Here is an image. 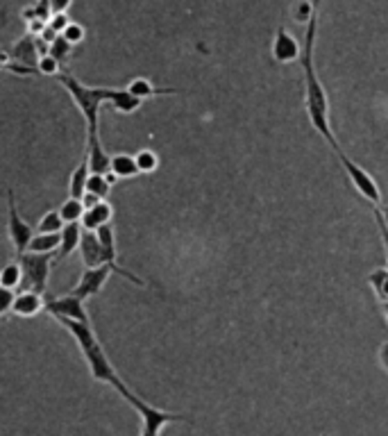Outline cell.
Here are the masks:
<instances>
[{
    "label": "cell",
    "mask_w": 388,
    "mask_h": 436,
    "mask_svg": "<svg viewBox=\"0 0 388 436\" xmlns=\"http://www.w3.org/2000/svg\"><path fill=\"white\" fill-rule=\"evenodd\" d=\"M316 34H318V11L307 23L305 46H302V55H300V66H302V73H305V107H307V116L311 120V125L316 128L318 135L330 143L332 150L336 152V150H341V145H338V139L334 137V130H332L330 98H327V91L316 73V62H313Z\"/></svg>",
    "instance_id": "obj_1"
},
{
    "label": "cell",
    "mask_w": 388,
    "mask_h": 436,
    "mask_svg": "<svg viewBox=\"0 0 388 436\" xmlns=\"http://www.w3.org/2000/svg\"><path fill=\"white\" fill-rule=\"evenodd\" d=\"M57 323L64 325L66 330H68V334L75 338L80 353H82L84 361H87V366H89L91 378L95 382L109 384L120 398H125L132 389L123 380H120V375L112 366V361H109L105 348L100 343V338L95 336L91 323H80V321H68V318H62V321H57Z\"/></svg>",
    "instance_id": "obj_2"
},
{
    "label": "cell",
    "mask_w": 388,
    "mask_h": 436,
    "mask_svg": "<svg viewBox=\"0 0 388 436\" xmlns=\"http://www.w3.org/2000/svg\"><path fill=\"white\" fill-rule=\"evenodd\" d=\"M55 80L62 84L68 91V95L75 100L80 114L84 116V123H87V135H98L100 128V105L109 103L114 89L109 87H87L84 82L78 78H73L70 73H57Z\"/></svg>",
    "instance_id": "obj_3"
},
{
    "label": "cell",
    "mask_w": 388,
    "mask_h": 436,
    "mask_svg": "<svg viewBox=\"0 0 388 436\" xmlns=\"http://www.w3.org/2000/svg\"><path fill=\"white\" fill-rule=\"evenodd\" d=\"M123 400L137 411L139 418H141V432H139V436H159L166 425H171V422H184L187 420V416H182V414H173V411H164L159 407L148 405L135 391H130Z\"/></svg>",
    "instance_id": "obj_4"
},
{
    "label": "cell",
    "mask_w": 388,
    "mask_h": 436,
    "mask_svg": "<svg viewBox=\"0 0 388 436\" xmlns=\"http://www.w3.org/2000/svg\"><path fill=\"white\" fill-rule=\"evenodd\" d=\"M338 155V162H341V168L345 171L347 180L352 182V187L357 189V193L363 198V200H368L372 207H379V204H384V198H382V189L379 185L374 182V177L366 171V168H361L359 164H355L350 157L341 150H336Z\"/></svg>",
    "instance_id": "obj_5"
},
{
    "label": "cell",
    "mask_w": 388,
    "mask_h": 436,
    "mask_svg": "<svg viewBox=\"0 0 388 436\" xmlns=\"http://www.w3.org/2000/svg\"><path fill=\"white\" fill-rule=\"evenodd\" d=\"M21 269H23V289H32L43 294L48 280H51V269H53V254H34V252H23L19 254Z\"/></svg>",
    "instance_id": "obj_6"
},
{
    "label": "cell",
    "mask_w": 388,
    "mask_h": 436,
    "mask_svg": "<svg viewBox=\"0 0 388 436\" xmlns=\"http://www.w3.org/2000/svg\"><path fill=\"white\" fill-rule=\"evenodd\" d=\"M7 234L11 241V248H14L16 257L28 250V244L34 237V229L28 221H23L19 209H16V198H14V191H7Z\"/></svg>",
    "instance_id": "obj_7"
},
{
    "label": "cell",
    "mask_w": 388,
    "mask_h": 436,
    "mask_svg": "<svg viewBox=\"0 0 388 436\" xmlns=\"http://www.w3.org/2000/svg\"><path fill=\"white\" fill-rule=\"evenodd\" d=\"M55 321H62V318H68V321H80V323H91L89 321V313L84 309V300L78 298L75 294H66V296H57V298H51L46 300V309Z\"/></svg>",
    "instance_id": "obj_8"
},
{
    "label": "cell",
    "mask_w": 388,
    "mask_h": 436,
    "mask_svg": "<svg viewBox=\"0 0 388 436\" xmlns=\"http://www.w3.org/2000/svg\"><path fill=\"white\" fill-rule=\"evenodd\" d=\"M112 273L114 271L109 269L107 264L95 266V269H84L82 275H80V282L75 284V289H73V294H75L78 298H82V300H89L93 296H98Z\"/></svg>",
    "instance_id": "obj_9"
},
{
    "label": "cell",
    "mask_w": 388,
    "mask_h": 436,
    "mask_svg": "<svg viewBox=\"0 0 388 436\" xmlns=\"http://www.w3.org/2000/svg\"><path fill=\"white\" fill-rule=\"evenodd\" d=\"M271 53L277 64H293L302 55V43L295 39V34H290L286 28H277Z\"/></svg>",
    "instance_id": "obj_10"
},
{
    "label": "cell",
    "mask_w": 388,
    "mask_h": 436,
    "mask_svg": "<svg viewBox=\"0 0 388 436\" xmlns=\"http://www.w3.org/2000/svg\"><path fill=\"white\" fill-rule=\"evenodd\" d=\"M46 309V300L43 294L32 289H23L14 296V302H11V313L19 318H34L36 313H41Z\"/></svg>",
    "instance_id": "obj_11"
},
{
    "label": "cell",
    "mask_w": 388,
    "mask_h": 436,
    "mask_svg": "<svg viewBox=\"0 0 388 436\" xmlns=\"http://www.w3.org/2000/svg\"><path fill=\"white\" fill-rule=\"evenodd\" d=\"M87 162L91 173L112 175V155L105 150L100 135H87Z\"/></svg>",
    "instance_id": "obj_12"
},
{
    "label": "cell",
    "mask_w": 388,
    "mask_h": 436,
    "mask_svg": "<svg viewBox=\"0 0 388 436\" xmlns=\"http://www.w3.org/2000/svg\"><path fill=\"white\" fill-rule=\"evenodd\" d=\"M80 257H82V264L84 269H95V266L103 264V246H100V239L95 232H89V229H84L82 232V239H80Z\"/></svg>",
    "instance_id": "obj_13"
},
{
    "label": "cell",
    "mask_w": 388,
    "mask_h": 436,
    "mask_svg": "<svg viewBox=\"0 0 388 436\" xmlns=\"http://www.w3.org/2000/svg\"><path fill=\"white\" fill-rule=\"evenodd\" d=\"M112 216H114V209L112 204H109L107 200H100L98 204H93V207H89L87 212H84L82 216V229H89V232H95L98 227L112 223Z\"/></svg>",
    "instance_id": "obj_14"
},
{
    "label": "cell",
    "mask_w": 388,
    "mask_h": 436,
    "mask_svg": "<svg viewBox=\"0 0 388 436\" xmlns=\"http://www.w3.org/2000/svg\"><path fill=\"white\" fill-rule=\"evenodd\" d=\"M82 223H66L59 232V250H57V261L66 259L68 254H73L80 248V239H82Z\"/></svg>",
    "instance_id": "obj_15"
},
{
    "label": "cell",
    "mask_w": 388,
    "mask_h": 436,
    "mask_svg": "<svg viewBox=\"0 0 388 436\" xmlns=\"http://www.w3.org/2000/svg\"><path fill=\"white\" fill-rule=\"evenodd\" d=\"M91 171H89V162H87V157L73 168L70 175H68V198H80L87 193V180H89Z\"/></svg>",
    "instance_id": "obj_16"
},
{
    "label": "cell",
    "mask_w": 388,
    "mask_h": 436,
    "mask_svg": "<svg viewBox=\"0 0 388 436\" xmlns=\"http://www.w3.org/2000/svg\"><path fill=\"white\" fill-rule=\"evenodd\" d=\"M139 171V164H137V157L135 155H125V152H118L112 155V175L118 180H132L137 177Z\"/></svg>",
    "instance_id": "obj_17"
},
{
    "label": "cell",
    "mask_w": 388,
    "mask_h": 436,
    "mask_svg": "<svg viewBox=\"0 0 388 436\" xmlns=\"http://www.w3.org/2000/svg\"><path fill=\"white\" fill-rule=\"evenodd\" d=\"M130 93H135L137 98L141 100H148V98H154V95H168V93H175V89H159V87H154V84L150 80H145V78H135L132 80L127 87H125Z\"/></svg>",
    "instance_id": "obj_18"
},
{
    "label": "cell",
    "mask_w": 388,
    "mask_h": 436,
    "mask_svg": "<svg viewBox=\"0 0 388 436\" xmlns=\"http://www.w3.org/2000/svg\"><path fill=\"white\" fill-rule=\"evenodd\" d=\"M109 105H112L120 114H132L143 105V100L137 98L135 93H130L127 89H114L112 98H109Z\"/></svg>",
    "instance_id": "obj_19"
},
{
    "label": "cell",
    "mask_w": 388,
    "mask_h": 436,
    "mask_svg": "<svg viewBox=\"0 0 388 436\" xmlns=\"http://www.w3.org/2000/svg\"><path fill=\"white\" fill-rule=\"evenodd\" d=\"M59 250V234H51V232H34L32 241L28 244L26 252H34V254H53Z\"/></svg>",
    "instance_id": "obj_20"
},
{
    "label": "cell",
    "mask_w": 388,
    "mask_h": 436,
    "mask_svg": "<svg viewBox=\"0 0 388 436\" xmlns=\"http://www.w3.org/2000/svg\"><path fill=\"white\" fill-rule=\"evenodd\" d=\"M23 284V269H21V261H9L0 269V286L16 291Z\"/></svg>",
    "instance_id": "obj_21"
},
{
    "label": "cell",
    "mask_w": 388,
    "mask_h": 436,
    "mask_svg": "<svg viewBox=\"0 0 388 436\" xmlns=\"http://www.w3.org/2000/svg\"><path fill=\"white\" fill-rule=\"evenodd\" d=\"M11 57L19 59V62L23 64H34V62H39L36 59V36H26V39H21L16 46H14V51H11Z\"/></svg>",
    "instance_id": "obj_22"
},
{
    "label": "cell",
    "mask_w": 388,
    "mask_h": 436,
    "mask_svg": "<svg viewBox=\"0 0 388 436\" xmlns=\"http://www.w3.org/2000/svg\"><path fill=\"white\" fill-rule=\"evenodd\" d=\"M112 180H114V175L91 173L87 180V193H93V196H98L100 200H107L109 191H112Z\"/></svg>",
    "instance_id": "obj_23"
},
{
    "label": "cell",
    "mask_w": 388,
    "mask_h": 436,
    "mask_svg": "<svg viewBox=\"0 0 388 436\" xmlns=\"http://www.w3.org/2000/svg\"><path fill=\"white\" fill-rule=\"evenodd\" d=\"M64 218L62 214H59V209H51V212H46L41 216V221L39 225H36V232H51V234H59L62 232V227H64Z\"/></svg>",
    "instance_id": "obj_24"
},
{
    "label": "cell",
    "mask_w": 388,
    "mask_h": 436,
    "mask_svg": "<svg viewBox=\"0 0 388 436\" xmlns=\"http://www.w3.org/2000/svg\"><path fill=\"white\" fill-rule=\"evenodd\" d=\"M84 212H87V209H84V204H82L80 198H68V200H64L62 207H59V214H62L64 223H80Z\"/></svg>",
    "instance_id": "obj_25"
},
{
    "label": "cell",
    "mask_w": 388,
    "mask_h": 436,
    "mask_svg": "<svg viewBox=\"0 0 388 436\" xmlns=\"http://www.w3.org/2000/svg\"><path fill=\"white\" fill-rule=\"evenodd\" d=\"M368 282L374 291V296H377V300L386 302L388 300V266L386 269H377V271H372L370 277H368Z\"/></svg>",
    "instance_id": "obj_26"
},
{
    "label": "cell",
    "mask_w": 388,
    "mask_h": 436,
    "mask_svg": "<svg viewBox=\"0 0 388 436\" xmlns=\"http://www.w3.org/2000/svg\"><path fill=\"white\" fill-rule=\"evenodd\" d=\"M135 157H137V164H139L141 173H154L157 166H159V157H157L152 150H141Z\"/></svg>",
    "instance_id": "obj_27"
},
{
    "label": "cell",
    "mask_w": 388,
    "mask_h": 436,
    "mask_svg": "<svg viewBox=\"0 0 388 436\" xmlns=\"http://www.w3.org/2000/svg\"><path fill=\"white\" fill-rule=\"evenodd\" d=\"M70 48H73V46H70V43H68V41L64 39L62 34H59L57 39H55V41H53L51 46H48V55H51V57H55L57 62H64V59H66V57L70 55Z\"/></svg>",
    "instance_id": "obj_28"
},
{
    "label": "cell",
    "mask_w": 388,
    "mask_h": 436,
    "mask_svg": "<svg viewBox=\"0 0 388 436\" xmlns=\"http://www.w3.org/2000/svg\"><path fill=\"white\" fill-rule=\"evenodd\" d=\"M36 71L41 73V76H57L59 73V62L55 57H51V55H41L39 57V62H36Z\"/></svg>",
    "instance_id": "obj_29"
},
{
    "label": "cell",
    "mask_w": 388,
    "mask_h": 436,
    "mask_svg": "<svg viewBox=\"0 0 388 436\" xmlns=\"http://www.w3.org/2000/svg\"><path fill=\"white\" fill-rule=\"evenodd\" d=\"M62 36H64V39H66L70 46H75V43H80V41L84 39V28L80 26V23L70 21V23H68V28L62 32Z\"/></svg>",
    "instance_id": "obj_30"
},
{
    "label": "cell",
    "mask_w": 388,
    "mask_h": 436,
    "mask_svg": "<svg viewBox=\"0 0 388 436\" xmlns=\"http://www.w3.org/2000/svg\"><path fill=\"white\" fill-rule=\"evenodd\" d=\"M14 296H16V291L0 286V318H3L5 313H11V302H14Z\"/></svg>",
    "instance_id": "obj_31"
},
{
    "label": "cell",
    "mask_w": 388,
    "mask_h": 436,
    "mask_svg": "<svg viewBox=\"0 0 388 436\" xmlns=\"http://www.w3.org/2000/svg\"><path fill=\"white\" fill-rule=\"evenodd\" d=\"M68 23H70V19H68L66 11H57V14H53L51 19H48V26H51L57 34H62L68 28Z\"/></svg>",
    "instance_id": "obj_32"
},
{
    "label": "cell",
    "mask_w": 388,
    "mask_h": 436,
    "mask_svg": "<svg viewBox=\"0 0 388 436\" xmlns=\"http://www.w3.org/2000/svg\"><path fill=\"white\" fill-rule=\"evenodd\" d=\"M372 212H374V218H377V227H379V234H382V244H384V250H386V266H388V227H386V223H384L379 207H372Z\"/></svg>",
    "instance_id": "obj_33"
},
{
    "label": "cell",
    "mask_w": 388,
    "mask_h": 436,
    "mask_svg": "<svg viewBox=\"0 0 388 436\" xmlns=\"http://www.w3.org/2000/svg\"><path fill=\"white\" fill-rule=\"evenodd\" d=\"M46 26H48V23L46 21H41V19H32V21H28V34L32 36H39L43 30H46Z\"/></svg>",
    "instance_id": "obj_34"
},
{
    "label": "cell",
    "mask_w": 388,
    "mask_h": 436,
    "mask_svg": "<svg viewBox=\"0 0 388 436\" xmlns=\"http://www.w3.org/2000/svg\"><path fill=\"white\" fill-rule=\"evenodd\" d=\"M51 3V9H53V14H57V11H66L70 7L73 0H48Z\"/></svg>",
    "instance_id": "obj_35"
},
{
    "label": "cell",
    "mask_w": 388,
    "mask_h": 436,
    "mask_svg": "<svg viewBox=\"0 0 388 436\" xmlns=\"http://www.w3.org/2000/svg\"><path fill=\"white\" fill-rule=\"evenodd\" d=\"M377 357H379L382 368L388 373V341H384V343L379 346V353H377Z\"/></svg>",
    "instance_id": "obj_36"
},
{
    "label": "cell",
    "mask_w": 388,
    "mask_h": 436,
    "mask_svg": "<svg viewBox=\"0 0 388 436\" xmlns=\"http://www.w3.org/2000/svg\"><path fill=\"white\" fill-rule=\"evenodd\" d=\"M98 202H100V198H98V196H93V193H84V196H82L84 209H89V207H93V204H98Z\"/></svg>",
    "instance_id": "obj_37"
},
{
    "label": "cell",
    "mask_w": 388,
    "mask_h": 436,
    "mask_svg": "<svg viewBox=\"0 0 388 436\" xmlns=\"http://www.w3.org/2000/svg\"><path fill=\"white\" fill-rule=\"evenodd\" d=\"M379 212H382V218H384V223L388 227V204H379Z\"/></svg>",
    "instance_id": "obj_38"
},
{
    "label": "cell",
    "mask_w": 388,
    "mask_h": 436,
    "mask_svg": "<svg viewBox=\"0 0 388 436\" xmlns=\"http://www.w3.org/2000/svg\"><path fill=\"white\" fill-rule=\"evenodd\" d=\"M382 309H384V318H386V323H388V300L382 302Z\"/></svg>",
    "instance_id": "obj_39"
},
{
    "label": "cell",
    "mask_w": 388,
    "mask_h": 436,
    "mask_svg": "<svg viewBox=\"0 0 388 436\" xmlns=\"http://www.w3.org/2000/svg\"><path fill=\"white\" fill-rule=\"evenodd\" d=\"M320 3H323V0H313V5H316L318 9H320Z\"/></svg>",
    "instance_id": "obj_40"
},
{
    "label": "cell",
    "mask_w": 388,
    "mask_h": 436,
    "mask_svg": "<svg viewBox=\"0 0 388 436\" xmlns=\"http://www.w3.org/2000/svg\"><path fill=\"white\" fill-rule=\"evenodd\" d=\"M323 436H327V434H323Z\"/></svg>",
    "instance_id": "obj_41"
},
{
    "label": "cell",
    "mask_w": 388,
    "mask_h": 436,
    "mask_svg": "<svg viewBox=\"0 0 388 436\" xmlns=\"http://www.w3.org/2000/svg\"><path fill=\"white\" fill-rule=\"evenodd\" d=\"M0 269H3V266H0Z\"/></svg>",
    "instance_id": "obj_42"
}]
</instances>
